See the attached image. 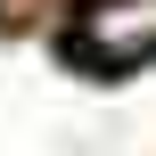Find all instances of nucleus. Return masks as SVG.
<instances>
[{
	"mask_svg": "<svg viewBox=\"0 0 156 156\" xmlns=\"http://www.w3.org/2000/svg\"><path fill=\"white\" fill-rule=\"evenodd\" d=\"M74 49L90 66H140V58H156V0H82Z\"/></svg>",
	"mask_w": 156,
	"mask_h": 156,
	"instance_id": "nucleus-1",
	"label": "nucleus"
}]
</instances>
